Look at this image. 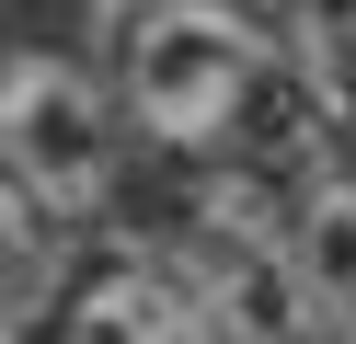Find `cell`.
I'll list each match as a JSON object with an SVG mask.
<instances>
[{
    "instance_id": "obj_1",
    "label": "cell",
    "mask_w": 356,
    "mask_h": 344,
    "mask_svg": "<svg viewBox=\"0 0 356 344\" xmlns=\"http://www.w3.org/2000/svg\"><path fill=\"white\" fill-rule=\"evenodd\" d=\"M287 92V46L253 23V0H127L115 12V104L149 149L230 161Z\"/></svg>"
},
{
    "instance_id": "obj_2",
    "label": "cell",
    "mask_w": 356,
    "mask_h": 344,
    "mask_svg": "<svg viewBox=\"0 0 356 344\" xmlns=\"http://www.w3.org/2000/svg\"><path fill=\"white\" fill-rule=\"evenodd\" d=\"M127 104L104 69L58 58V46H35L24 81H12V115H0V161L35 183V195L58 206V218H104V206L127 195Z\"/></svg>"
},
{
    "instance_id": "obj_3",
    "label": "cell",
    "mask_w": 356,
    "mask_h": 344,
    "mask_svg": "<svg viewBox=\"0 0 356 344\" xmlns=\"http://www.w3.org/2000/svg\"><path fill=\"white\" fill-rule=\"evenodd\" d=\"M58 321H70V333H149V344H195V333H207V298H195V275L172 264L161 241H127V252H104V264H70Z\"/></svg>"
},
{
    "instance_id": "obj_4",
    "label": "cell",
    "mask_w": 356,
    "mask_h": 344,
    "mask_svg": "<svg viewBox=\"0 0 356 344\" xmlns=\"http://www.w3.org/2000/svg\"><path fill=\"white\" fill-rule=\"evenodd\" d=\"M287 287L310 333H356V172L287 183Z\"/></svg>"
},
{
    "instance_id": "obj_5",
    "label": "cell",
    "mask_w": 356,
    "mask_h": 344,
    "mask_svg": "<svg viewBox=\"0 0 356 344\" xmlns=\"http://www.w3.org/2000/svg\"><path fill=\"white\" fill-rule=\"evenodd\" d=\"M70 264H81V218H58V206L0 161V333H12V321H47L58 287H70Z\"/></svg>"
},
{
    "instance_id": "obj_6",
    "label": "cell",
    "mask_w": 356,
    "mask_h": 344,
    "mask_svg": "<svg viewBox=\"0 0 356 344\" xmlns=\"http://www.w3.org/2000/svg\"><path fill=\"white\" fill-rule=\"evenodd\" d=\"M253 23L287 58H310L322 81H356V0H253Z\"/></svg>"
},
{
    "instance_id": "obj_7",
    "label": "cell",
    "mask_w": 356,
    "mask_h": 344,
    "mask_svg": "<svg viewBox=\"0 0 356 344\" xmlns=\"http://www.w3.org/2000/svg\"><path fill=\"white\" fill-rule=\"evenodd\" d=\"M24 58H35V46H12V35H0V115H12V81H24Z\"/></svg>"
}]
</instances>
